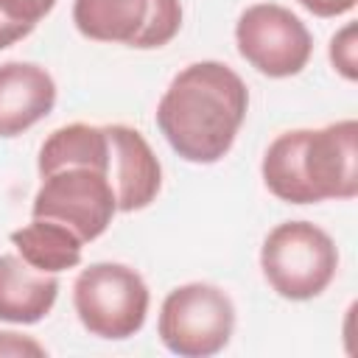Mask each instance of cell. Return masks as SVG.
Returning <instances> with one entry per match:
<instances>
[{
  "mask_svg": "<svg viewBox=\"0 0 358 358\" xmlns=\"http://www.w3.org/2000/svg\"><path fill=\"white\" fill-rule=\"evenodd\" d=\"M17 255L45 274H62L81 263L84 241L64 224L50 218H34L31 224L11 232Z\"/></svg>",
  "mask_w": 358,
  "mask_h": 358,
  "instance_id": "cell-12",
  "label": "cell"
},
{
  "mask_svg": "<svg viewBox=\"0 0 358 358\" xmlns=\"http://www.w3.org/2000/svg\"><path fill=\"white\" fill-rule=\"evenodd\" d=\"M109 137V179L115 187L117 213L148 207L162 187V165L148 140L123 123L103 126Z\"/></svg>",
  "mask_w": 358,
  "mask_h": 358,
  "instance_id": "cell-8",
  "label": "cell"
},
{
  "mask_svg": "<svg viewBox=\"0 0 358 358\" xmlns=\"http://www.w3.org/2000/svg\"><path fill=\"white\" fill-rule=\"evenodd\" d=\"M31 31H34L31 25H22V22H14L11 17H6V14L0 11V50H6V48H11L14 42H20V39H25V36H28Z\"/></svg>",
  "mask_w": 358,
  "mask_h": 358,
  "instance_id": "cell-19",
  "label": "cell"
},
{
  "mask_svg": "<svg viewBox=\"0 0 358 358\" xmlns=\"http://www.w3.org/2000/svg\"><path fill=\"white\" fill-rule=\"evenodd\" d=\"M154 0H73V22L92 42L131 45L143 39Z\"/></svg>",
  "mask_w": 358,
  "mask_h": 358,
  "instance_id": "cell-11",
  "label": "cell"
},
{
  "mask_svg": "<svg viewBox=\"0 0 358 358\" xmlns=\"http://www.w3.org/2000/svg\"><path fill=\"white\" fill-rule=\"evenodd\" d=\"M56 103L53 76L34 62L0 64V137H17L50 115Z\"/></svg>",
  "mask_w": 358,
  "mask_h": 358,
  "instance_id": "cell-9",
  "label": "cell"
},
{
  "mask_svg": "<svg viewBox=\"0 0 358 358\" xmlns=\"http://www.w3.org/2000/svg\"><path fill=\"white\" fill-rule=\"evenodd\" d=\"M358 0H299L302 8H308L316 17H341L355 8Z\"/></svg>",
  "mask_w": 358,
  "mask_h": 358,
  "instance_id": "cell-18",
  "label": "cell"
},
{
  "mask_svg": "<svg viewBox=\"0 0 358 358\" xmlns=\"http://www.w3.org/2000/svg\"><path fill=\"white\" fill-rule=\"evenodd\" d=\"M249 109L243 78L221 62L179 70L157 103V126L187 162L213 165L229 154Z\"/></svg>",
  "mask_w": 358,
  "mask_h": 358,
  "instance_id": "cell-1",
  "label": "cell"
},
{
  "mask_svg": "<svg viewBox=\"0 0 358 358\" xmlns=\"http://www.w3.org/2000/svg\"><path fill=\"white\" fill-rule=\"evenodd\" d=\"M56 6V0H0V11L6 17H11L14 22L31 25L36 28V22L50 14V8Z\"/></svg>",
  "mask_w": 358,
  "mask_h": 358,
  "instance_id": "cell-16",
  "label": "cell"
},
{
  "mask_svg": "<svg viewBox=\"0 0 358 358\" xmlns=\"http://www.w3.org/2000/svg\"><path fill=\"white\" fill-rule=\"evenodd\" d=\"M95 168L109 173V137L103 126H90V123H67L42 143L36 171L39 176H48L62 168Z\"/></svg>",
  "mask_w": 358,
  "mask_h": 358,
  "instance_id": "cell-13",
  "label": "cell"
},
{
  "mask_svg": "<svg viewBox=\"0 0 358 358\" xmlns=\"http://www.w3.org/2000/svg\"><path fill=\"white\" fill-rule=\"evenodd\" d=\"M305 137H308V129L282 131L268 143L260 162L263 185L268 187L271 196L288 204H316V196L308 185L305 165H302Z\"/></svg>",
  "mask_w": 358,
  "mask_h": 358,
  "instance_id": "cell-14",
  "label": "cell"
},
{
  "mask_svg": "<svg viewBox=\"0 0 358 358\" xmlns=\"http://www.w3.org/2000/svg\"><path fill=\"white\" fill-rule=\"evenodd\" d=\"M260 268L274 294L305 302L333 282L338 271V246L310 221H282L260 246Z\"/></svg>",
  "mask_w": 358,
  "mask_h": 358,
  "instance_id": "cell-2",
  "label": "cell"
},
{
  "mask_svg": "<svg viewBox=\"0 0 358 358\" xmlns=\"http://www.w3.org/2000/svg\"><path fill=\"white\" fill-rule=\"evenodd\" d=\"M330 64L347 78H358V25L347 22L341 31L333 34L330 39Z\"/></svg>",
  "mask_w": 358,
  "mask_h": 358,
  "instance_id": "cell-15",
  "label": "cell"
},
{
  "mask_svg": "<svg viewBox=\"0 0 358 358\" xmlns=\"http://www.w3.org/2000/svg\"><path fill=\"white\" fill-rule=\"evenodd\" d=\"M45 344H39L34 336H22L14 330H0V358L8 355H45Z\"/></svg>",
  "mask_w": 358,
  "mask_h": 358,
  "instance_id": "cell-17",
  "label": "cell"
},
{
  "mask_svg": "<svg viewBox=\"0 0 358 358\" xmlns=\"http://www.w3.org/2000/svg\"><path fill=\"white\" fill-rule=\"evenodd\" d=\"M238 53L268 78H288L308 67L313 36L308 25L280 3H255L235 22Z\"/></svg>",
  "mask_w": 358,
  "mask_h": 358,
  "instance_id": "cell-6",
  "label": "cell"
},
{
  "mask_svg": "<svg viewBox=\"0 0 358 358\" xmlns=\"http://www.w3.org/2000/svg\"><path fill=\"white\" fill-rule=\"evenodd\" d=\"M117 213L115 187L109 173L73 165L42 176V185L34 196L31 215L50 218L70 227L84 243L101 238Z\"/></svg>",
  "mask_w": 358,
  "mask_h": 358,
  "instance_id": "cell-5",
  "label": "cell"
},
{
  "mask_svg": "<svg viewBox=\"0 0 358 358\" xmlns=\"http://www.w3.org/2000/svg\"><path fill=\"white\" fill-rule=\"evenodd\" d=\"M302 165L316 201L358 196V123L352 117L308 129Z\"/></svg>",
  "mask_w": 358,
  "mask_h": 358,
  "instance_id": "cell-7",
  "label": "cell"
},
{
  "mask_svg": "<svg viewBox=\"0 0 358 358\" xmlns=\"http://www.w3.org/2000/svg\"><path fill=\"white\" fill-rule=\"evenodd\" d=\"M151 294L140 271L123 263H92L73 282V308L90 336L123 341L143 330Z\"/></svg>",
  "mask_w": 358,
  "mask_h": 358,
  "instance_id": "cell-3",
  "label": "cell"
},
{
  "mask_svg": "<svg viewBox=\"0 0 358 358\" xmlns=\"http://www.w3.org/2000/svg\"><path fill=\"white\" fill-rule=\"evenodd\" d=\"M59 296L56 274L36 271L20 255H0V322L36 324Z\"/></svg>",
  "mask_w": 358,
  "mask_h": 358,
  "instance_id": "cell-10",
  "label": "cell"
},
{
  "mask_svg": "<svg viewBox=\"0 0 358 358\" xmlns=\"http://www.w3.org/2000/svg\"><path fill=\"white\" fill-rule=\"evenodd\" d=\"M235 330V305L213 282H185L159 308L157 336L179 358H207L221 352Z\"/></svg>",
  "mask_w": 358,
  "mask_h": 358,
  "instance_id": "cell-4",
  "label": "cell"
}]
</instances>
